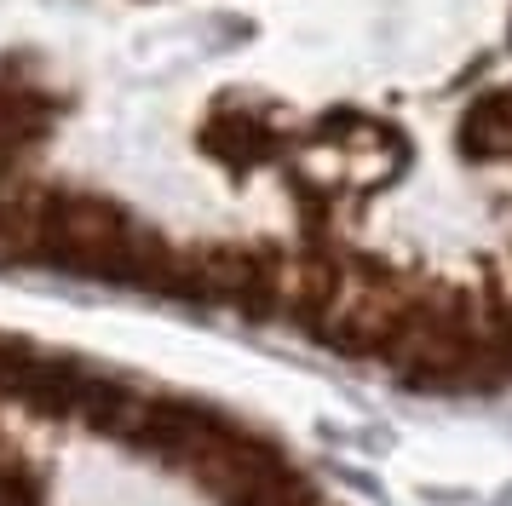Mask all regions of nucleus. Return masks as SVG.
<instances>
[{"mask_svg": "<svg viewBox=\"0 0 512 506\" xmlns=\"http://www.w3.org/2000/svg\"><path fill=\"white\" fill-rule=\"evenodd\" d=\"M455 144L466 161H507L512 156V87L472 92L455 115Z\"/></svg>", "mask_w": 512, "mask_h": 506, "instance_id": "obj_2", "label": "nucleus"}, {"mask_svg": "<svg viewBox=\"0 0 512 506\" xmlns=\"http://www.w3.org/2000/svg\"><path fill=\"white\" fill-rule=\"evenodd\" d=\"M277 460L213 403L0 328V506H231Z\"/></svg>", "mask_w": 512, "mask_h": 506, "instance_id": "obj_1", "label": "nucleus"}]
</instances>
